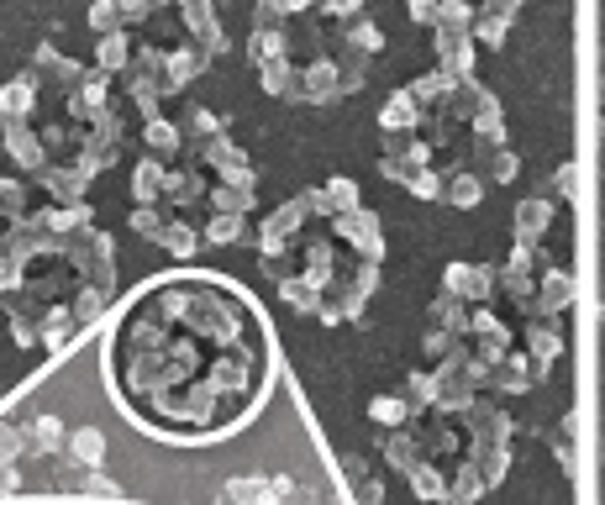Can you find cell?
<instances>
[{
	"label": "cell",
	"instance_id": "5b68a950",
	"mask_svg": "<svg viewBox=\"0 0 605 505\" xmlns=\"http://www.w3.org/2000/svg\"><path fill=\"white\" fill-rule=\"evenodd\" d=\"M0 216L6 222H21V216H32V205H27V190L17 180H0Z\"/></svg>",
	"mask_w": 605,
	"mask_h": 505
},
{
	"label": "cell",
	"instance_id": "3957f363",
	"mask_svg": "<svg viewBox=\"0 0 605 505\" xmlns=\"http://www.w3.org/2000/svg\"><path fill=\"white\" fill-rule=\"evenodd\" d=\"M0 148H6V153H11V163H17V169H27L32 180H38L42 169H48V153H42L38 127H27V122H0Z\"/></svg>",
	"mask_w": 605,
	"mask_h": 505
},
{
	"label": "cell",
	"instance_id": "8992f818",
	"mask_svg": "<svg viewBox=\"0 0 605 505\" xmlns=\"http://www.w3.org/2000/svg\"><path fill=\"white\" fill-rule=\"evenodd\" d=\"M0 505H117V501H53V495H38V501H0Z\"/></svg>",
	"mask_w": 605,
	"mask_h": 505
},
{
	"label": "cell",
	"instance_id": "7a4b0ae2",
	"mask_svg": "<svg viewBox=\"0 0 605 505\" xmlns=\"http://www.w3.org/2000/svg\"><path fill=\"white\" fill-rule=\"evenodd\" d=\"M27 74L38 80V90L48 84V90H59V95H69V90H74V84L84 80V69H80V63L69 59V53H59L53 42H42L38 53H32V69H27Z\"/></svg>",
	"mask_w": 605,
	"mask_h": 505
},
{
	"label": "cell",
	"instance_id": "6da1fadb",
	"mask_svg": "<svg viewBox=\"0 0 605 505\" xmlns=\"http://www.w3.org/2000/svg\"><path fill=\"white\" fill-rule=\"evenodd\" d=\"M101 337L105 401L148 443L211 453L269 422L274 401H295L274 316L205 269L138 284L111 305Z\"/></svg>",
	"mask_w": 605,
	"mask_h": 505
},
{
	"label": "cell",
	"instance_id": "277c9868",
	"mask_svg": "<svg viewBox=\"0 0 605 505\" xmlns=\"http://www.w3.org/2000/svg\"><path fill=\"white\" fill-rule=\"evenodd\" d=\"M38 105V80L32 74H17V80L0 84V122H27Z\"/></svg>",
	"mask_w": 605,
	"mask_h": 505
}]
</instances>
